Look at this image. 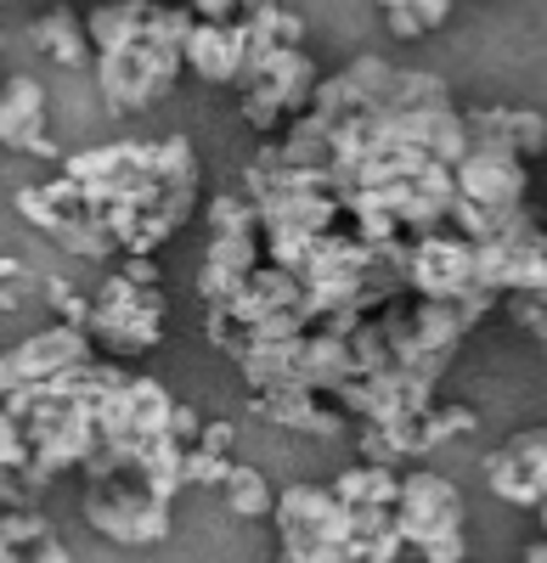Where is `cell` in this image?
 <instances>
[{
    "instance_id": "1",
    "label": "cell",
    "mask_w": 547,
    "mask_h": 563,
    "mask_svg": "<svg viewBox=\"0 0 547 563\" xmlns=\"http://www.w3.org/2000/svg\"><path fill=\"white\" fill-rule=\"evenodd\" d=\"M63 175L85 186V209L113 238L119 260L158 254L198 214V153L187 135L85 147L63 158Z\"/></svg>"
},
{
    "instance_id": "2",
    "label": "cell",
    "mask_w": 547,
    "mask_h": 563,
    "mask_svg": "<svg viewBox=\"0 0 547 563\" xmlns=\"http://www.w3.org/2000/svg\"><path fill=\"white\" fill-rule=\"evenodd\" d=\"M491 310L485 305H463V299H424V294H395L390 305H379L368 321L373 333L390 355V372L406 384H424L435 389L440 372L451 366V355H458V344L474 333V327L485 321Z\"/></svg>"
},
{
    "instance_id": "3",
    "label": "cell",
    "mask_w": 547,
    "mask_h": 563,
    "mask_svg": "<svg viewBox=\"0 0 547 563\" xmlns=\"http://www.w3.org/2000/svg\"><path fill=\"white\" fill-rule=\"evenodd\" d=\"M193 7H153L147 29L113 45V52H97V90H102V102L108 113H142L153 102H164L175 79L187 74V34H193Z\"/></svg>"
},
{
    "instance_id": "4",
    "label": "cell",
    "mask_w": 547,
    "mask_h": 563,
    "mask_svg": "<svg viewBox=\"0 0 547 563\" xmlns=\"http://www.w3.org/2000/svg\"><path fill=\"white\" fill-rule=\"evenodd\" d=\"M277 541H283V563H350V547L361 536V512L350 501H339L333 485H288L277 490Z\"/></svg>"
},
{
    "instance_id": "5",
    "label": "cell",
    "mask_w": 547,
    "mask_h": 563,
    "mask_svg": "<svg viewBox=\"0 0 547 563\" xmlns=\"http://www.w3.org/2000/svg\"><path fill=\"white\" fill-rule=\"evenodd\" d=\"M204 225H209V243H204V265H198V299L220 305V299H232L243 282L260 271L265 238H260V214H254L243 186L215 192L204 203Z\"/></svg>"
},
{
    "instance_id": "6",
    "label": "cell",
    "mask_w": 547,
    "mask_h": 563,
    "mask_svg": "<svg viewBox=\"0 0 547 563\" xmlns=\"http://www.w3.org/2000/svg\"><path fill=\"white\" fill-rule=\"evenodd\" d=\"M164 321H169L164 288H142V282H130L124 271H108L102 288L90 294L85 333L102 355L130 361V355H147V350L164 344Z\"/></svg>"
},
{
    "instance_id": "7",
    "label": "cell",
    "mask_w": 547,
    "mask_h": 563,
    "mask_svg": "<svg viewBox=\"0 0 547 563\" xmlns=\"http://www.w3.org/2000/svg\"><path fill=\"white\" fill-rule=\"evenodd\" d=\"M395 530L424 563H469L463 541V490L435 467L401 474V501H395Z\"/></svg>"
},
{
    "instance_id": "8",
    "label": "cell",
    "mask_w": 547,
    "mask_h": 563,
    "mask_svg": "<svg viewBox=\"0 0 547 563\" xmlns=\"http://www.w3.org/2000/svg\"><path fill=\"white\" fill-rule=\"evenodd\" d=\"M322 68H316L310 52H271L260 68L243 74L238 85V108L249 119V130H260L265 141L283 135L288 124L305 119V108L316 102V90H322Z\"/></svg>"
},
{
    "instance_id": "9",
    "label": "cell",
    "mask_w": 547,
    "mask_h": 563,
    "mask_svg": "<svg viewBox=\"0 0 547 563\" xmlns=\"http://www.w3.org/2000/svg\"><path fill=\"white\" fill-rule=\"evenodd\" d=\"M79 512H85L90 530L119 541V547H158L175 530L169 501H158L135 467H119L108 479H90L85 496H79Z\"/></svg>"
},
{
    "instance_id": "10",
    "label": "cell",
    "mask_w": 547,
    "mask_h": 563,
    "mask_svg": "<svg viewBox=\"0 0 547 563\" xmlns=\"http://www.w3.org/2000/svg\"><path fill=\"white\" fill-rule=\"evenodd\" d=\"M406 288L424 299H463V305H485L496 310V299L480 276V243H469L463 231H429V238H413V254H406Z\"/></svg>"
},
{
    "instance_id": "11",
    "label": "cell",
    "mask_w": 547,
    "mask_h": 563,
    "mask_svg": "<svg viewBox=\"0 0 547 563\" xmlns=\"http://www.w3.org/2000/svg\"><path fill=\"white\" fill-rule=\"evenodd\" d=\"M85 361H97V344H90L85 327H68V321L40 327V333H29L23 344H12L7 355H0V400H7L12 389L57 378V372H74Z\"/></svg>"
},
{
    "instance_id": "12",
    "label": "cell",
    "mask_w": 547,
    "mask_h": 563,
    "mask_svg": "<svg viewBox=\"0 0 547 563\" xmlns=\"http://www.w3.org/2000/svg\"><path fill=\"white\" fill-rule=\"evenodd\" d=\"M530 164L508 147H469L458 158V198L474 209H530Z\"/></svg>"
},
{
    "instance_id": "13",
    "label": "cell",
    "mask_w": 547,
    "mask_h": 563,
    "mask_svg": "<svg viewBox=\"0 0 547 563\" xmlns=\"http://www.w3.org/2000/svg\"><path fill=\"white\" fill-rule=\"evenodd\" d=\"M485 485L514 507H541L547 501V429H519L485 456Z\"/></svg>"
},
{
    "instance_id": "14",
    "label": "cell",
    "mask_w": 547,
    "mask_h": 563,
    "mask_svg": "<svg viewBox=\"0 0 547 563\" xmlns=\"http://www.w3.org/2000/svg\"><path fill=\"white\" fill-rule=\"evenodd\" d=\"M0 147L29 158H57V141L45 135V85L34 74L0 79Z\"/></svg>"
},
{
    "instance_id": "15",
    "label": "cell",
    "mask_w": 547,
    "mask_h": 563,
    "mask_svg": "<svg viewBox=\"0 0 547 563\" xmlns=\"http://www.w3.org/2000/svg\"><path fill=\"white\" fill-rule=\"evenodd\" d=\"M249 411L277 422V429H288V434H316V440L355 434V422L316 389H260V395H249Z\"/></svg>"
},
{
    "instance_id": "16",
    "label": "cell",
    "mask_w": 547,
    "mask_h": 563,
    "mask_svg": "<svg viewBox=\"0 0 547 563\" xmlns=\"http://www.w3.org/2000/svg\"><path fill=\"white\" fill-rule=\"evenodd\" d=\"M249 68V23H193L187 34V74L204 85H238Z\"/></svg>"
},
{
    "instance_id": "17",
    "label": "cell",
    "mask_w": 547,
    "mask_h": 563,
    "mask_svg": "<svg viewBox=\"0 0 547 563\" xmlns=\"http://www.w3.org/2000/svg\"><path fill=\"white\" fill-rule=\"evenodd\" d=\"M29 40H34L40 57H52V63H63V68L97 63V52H90V34H85V18H74L68 7L34 18V23H29Z\"/></svg>"
},
{
    "instance_id": "18",
    "label": "cell",
    "mask_w": 547,
    "mask_h": 563,
    "mask_svg": "<svg viewBox=\"0 0 547 563\" xmlns=\"http://www.w3.org/2000/svg\"><path fill=\"white\" fill-rule=\"evenodd\" d=\"M339 501L350 507H395L401 501V467H379V462H350L333 479Z\"/></svg>"
},
{
    "instance_id": "19",
    "label": "cell",
    "mask_w": 547,
    "mask_h": 563,
    "mask_svg": "<svg viewBox=\"0 0 547 563\" xmlns=\"http://www.w3.org/2000/svg\"><path fill=\"white\" fill-rule=\"evenodd\" d=\"M226 507H232L238 519H271V512H277V485L265 479V467L232 462V479H226Z\"/></svg>"
},
{
    "instance_id": "20",
    "label": "cell",
    "mask_w": 547,
    "mask_h": 563,
    "mask_svg": "<svg viewBox=\"0 0 547 563\" xmlns=\"http://www.w3.org/2000/svg\"><path fill=\"white\" fill-rule=\"evenodd\" d=\"M451 18V0H401V7L384 12V29L395 40H424L429 29H440Z\"/></svg>"
},
{
    "instance_id": "21",
    "label": "cell",
    "mask_w": 547,
    "mask_h": 563,
    "mask_svg": "<svg viewBox=\"0 0 547 563\" xmlns=\"http://www.w3.org/2000/svg\"><path fill=\"white\" fill-rule=\"evenodd\" d=\"M40 294H45V305H52V316H57V321H68V327H85V316H90V299L74 288L68 276H45V282H40Z\"/></svg>"
},
{
    "instance_id": "22",
    "label": "cell",
    "mask_w": 547,
    "mask_h": 563,
    "mask_svg": "<svg viewBox=\"0 0 547 563\" xmlns=\"http://www.w3.org/2000/svg\"><path fill=\"white\" fill-rule=\"evenodd\" d=\"M226 479H232V456H215V451H204V445L187 451V485H198V490H226Z\"/></svg>"
},
{
    "instance_id": "23",
    "label": "cell",
    "mask_w": 547,
    "mask_h": 563,
    "mask_svg": "<svg viewBox=\"0 0 547 563\" xmlns=\"http://www.w3.org/2000/svg\"><path fill=\"white\" fill-rule=\"evenodd\" d=\"M7 467H29V440L18 429V417L0 406V474H7Z\"/></svg>"
},
{
    "instance_id": "24",
    "label": "cell",
    "mask_w": 547,
    "mask_h": 563,
    "mask_svg": "<svg viewBox=\"0 0 547 563\" xmlns=\"http://www.w3.org/2000/svg\"><path fill=\"white\" fill-rule=\"evenodd\" d=\"M34 479L23 474V467H7V474H0V512H23V507H34Z\"/></svg>"
},
{
    "instance_id": "25",
    "label": "cell",
    "mask_w": 547,
    "mask_h": 563,
    "mask_svg": "<svg viewBox=\"0 0 547 563\" xmlns=\"http://www.w3.org/2000/svg\"><path fill=\"white\" fill-rule=\"evenodd\" d=\"M198 434H204V417H198L193 406H180V400H175V417H169V440H180V445H198Z\"/></svg>"
},
{
    "instance_id": "26",
    "label": "cell",
    "mask_w": 547,
    "mask_h": 563,
    "mask_svg": "<svg viewBox=\"0 0 547 563\" xmlns=\"http://www.w3.org/2000/svg\"><path fill=\"white\" fill-rule=\"evenodd\" d=\"M232 440H238V429H232V422H220V417H209L204 434H198V445L215 451V456H232Z\"/></svg>"
},
{
    "instance_id": "27",
    "label": "cell",
    "mask_w": 547,
    "mask_h": 563,
    "mask_svg": "<svg viewBox=\"0 0 547 563\" xmlns=\"http://www.w3.org/2000/svg\"><path fill=\"white\" fill-rule=\"evenodd\" d=\"M29 558H34V563H74V552H68L57 536H45L40 547H29Z\"/></svg>"
},
{
    "instance_id": "28",
    "label": "cell",
    "mask_w": 547,
    "mask_h": 563,
    "mask_svg": "<svg viewBox=\"0 0 547 563\" xmlns=\"http://www.w3.org/2000/svg\"><path fill=\"white\" fill-rule=\"evenodd\" d=\"M7 282H23V260L18 254H0V288H7Z\"/></svg>"
},
{
    "instance_id": "29",
    "label": "cell",
    "mask_w": 547,
    "mask_h": 563,
    "mask_svg": "<svg viewBox=\"0 0 547 563\" xmlns=\"http://www.w3.org/2000/svg\"><path fill=\"white\" fill-rule=\"evenodd\" d=\"M519 563H547V536H541V541H530V547H525V558H519Z\"/></svg>"
},
{
    "instance_id": "30",
    "label": "cell",
    "mask_w": 547,
    "mask_h": 563,
    "mask_svg": "<svg viewBox=\"0 0 547 563\" xmlns=\"http://www.w3.org/2000/svg\"><path fill=\"white\" fill-rule=\"evenodd\" d=\"M23 299H18V282H7V288H0V310H18Z\"/></svg>"
},
{
    "instance_id": "31",
    "label": "cell",
    "mask_w": 547,
    "mask_h": 563,
    "mask_svg": "<svg viewBox=\"0 0 547 563\" xmlns=\"http://www.w3.org/2000/svg\"><path fill=\"white\" fill-rule=\"evenodd\" d=\"M0 563H23V552L7 541V530H0Z\"/></svg>"
},
{
    "instance_id": "32",
    "label": "cell",
    "mask_w": 547,
    "mask_h": 563,
    "mask_svg": "<svg viewBox=\"0 0 547 563\" xmlns=\"http://www.w3.org/2000/svg\"><path fill=\"white\" fill-rule=\"evenodd\" d=\"M260 7H277V0H238V12H243V18H254Z\"/></svg>"
},
{
    "instance_id": "33",
    "label": "cell",
    "mask_w": 547,
    "mask_h": 563,
    "mask_svg": "<svg viewBox=\"0 0 547 563\" xmlns=\"http://www.w3.org/2000/svg\"><path fill=\"white\" fill-rule=\"evenodd\" d=\"M536 525H541V536H547V501L536 507Z\"/></svg>"
},
{
    "instance_id": "34",
    "label": "cell",
    "mask_w": 547,
    "mask_h": 563,
    "mask_svg": "<svg viewBox=\"0 0 547 563\" xmlns=\"http://www.w3.org/2000/svg\"><path fill=\"white\" fill-rule=\"evenodd\" d=\"M390 7H401V0H379V12H390Z\"/></svg>"
},
{
    "instance_id": "35",
    "label": "cell",
    "mask_w": 547,
    "mask_h": 563,
    "mask_svg": "<svg viewBox=\"0 0 547 563\" xmlns=\"http://www.w3.org/2000/svg\"><path fill=\"white\" fill-rule=\"evenodd\" d=\"M0 79H7V68H0Z\"/></svg>"
},
{
    "instance_id": "36",
    "label": "cell",
    "mask_w": 547,
    "mask_h": 563,
    "mask_svg": "<svg viewBox=\"0 0 547 563\" xmlns=\"http://www.w3.org/2000/svg\"><path fill=\"white\" fill-rule=\"evenodd\" d=\"M0 7H7V0H0Z\"/></svg>"
}]
</instances>
